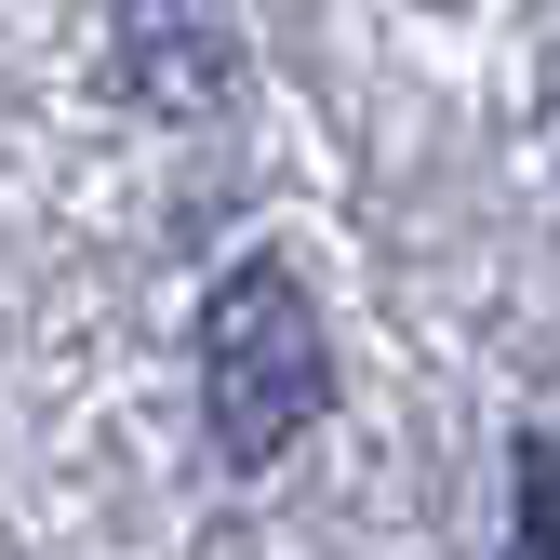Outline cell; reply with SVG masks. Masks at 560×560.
Here are the masks:
<instances>
[{
	"instance_id": "cell-2",
	"label": "cell",
	"mask_w": 560,
	"mask_h": 560,
	"mask_svg": "<svg viewBox=\"0 0 560 560\" xmlns=\"http://www.w3.org/2000/svg\"><path fill=\"white\" fill-rule=\"evenodd\" d=\"M241 67V14L228 0H120V81L161 120H200Z\"/></svg>"
},
{
	"instance_id": "cell-1",
	"label": "cell",
	"mask_w": 560,
	"mask_h": 560,
	"mask_svg": "<svg viewBox=\"0 0 560 560\" xmlns=\"http://www.w3.org/2000/svg\"><path fill=\"white\" fill-rule=\"evenodd\" d=\"M200 400H214V441L241 467H267L320 413V320H307L294 267H241L228 294L200 307Z\"/></svg>"
},
{
	"instance_id": "cell-3",
	"label": "cell",
	"mask_w": 560,
	"mask_h": 560,
	"mask_svg": "<svg viewBox=\"0 0 560 560\" xmlns=\"http://www.w3.org/2000/svg\"><path fill=\"white\" fill-rule=\"evenodd\" d=\"M521 480H534V521L508 534V560H560V454H534Z\"/></svg>"
}]
</instances>
